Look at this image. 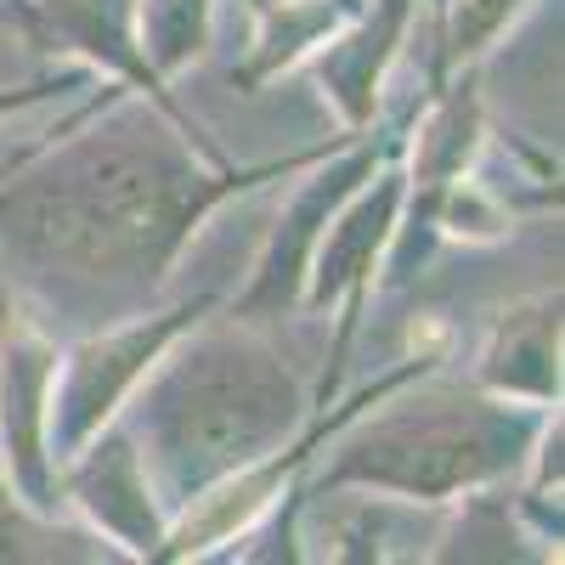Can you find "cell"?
Instances as JSON below:
<instances>
[{
	"label": "cell",
	"mask_w": 565,
	"mask_h": 565,
	"mask_svg": "<svg viewBox=\"0 0 565 565\" xmlns=\"http://www.w3.org/2000/svg\"><path fill=\"white\" fill-rule=\"evenodd\" d=\"M85 79H90V68L74 63V68L45 74V79H34V85H0V119H12V114H23V108H34V103H45V97H63V90H74V85H85Z\"/></svg>",
	"instance_id": "15"
},
{
	"label": "cell",
	"mask_w": 565,
	"mask_h": 565,
	"mask_svg": "<svg viewBox=\"0 0 565 565\" xmlns=\"http://www.w3.org/2000/svg\"><path fill=\"white\" fill-rule=\"evenodd\" d=\"M380 153L356 148L351 159H334L328 153L317 175L300 181V193L282 204L271 238H266V255L255 260V277L249 289L232 300V317H249V322H266V317H282V311H300V295H306V271H311V255H317V238L328 215H334L356 186L373 175Z\"/></svg>",
	"instance_id": "7"
},
{
	"label": "cell",
	"mask_w": 565,
	"mask_h": 565,
	"mask_svg": "<svg viewBox=\"0 0 565 565\" xmlns=\"http://www.w3.org/2000/svg\"><path fill=\"white\" fill-rule=\"evenodd\" d=\"M204 311H215V295H199L159 317L141 311L108 328H90L74 351H57L52 396H45V458H52V469L68 463L103 424L125 413V396L136 391V380L159 362V351L181 328L204 322Z\"/></svg>",
	"instance_id": "4"
},
{
	"label": "cell",
	"mask_w": 565,
	"mask_h": 565,
	"mask_svg": "<svg viewBox=\"0 0 565 565\" xmlns=\"http://www.w3.org/2000/svg\"><path fill=\"white\" fill-rule=\"evenodd\" d=\"M413 23V0H373V12H362L356 29H334L317 52H311V74L322 85V97L340 108L345 130L362 136L380 114V85H385V68L396 57V45Z\"/></svg>",
	"instance_id": "10"
},
{
	"label": "cell",
	"mask_w": 565,
	"mask_h": 565,
	"mask_svg": "<svg viewBox=\"0 0 565 565\" xmlns=\"http://www.w3.org/2000/svg\"><path fill=\"white\" fill-rule=\"evenodd\" d=\"M57 492H68V503L125 554H136V559L159 554L170 514H164L148 469H141V452L119 418L103 424L68 463H57Z\"/></svg>",
	"instance_id": "8"
},
{
	"label": "cell",
	"mask_w": 565,
	"mask_h": 565,
	"mask_svg": "<svg viewBox=\"0 0 565 565\" xmlns=\"http://www.w3.org/2000/svg\"><path fill=\"white\" fill-rule=\"evenodd\" d=\"M204 40H210V0H136V45L164 85L204 52Z\"/></svg>",
	"instance_id": "13"
},
{
	"label": "cell",
	"mask_w": 565,
	"mask_h": 565,
	"mask_svg": "<svg viewBox=\"0 0 565 565\" xmlns=\"http://www.w3.org/2000/svg\"><path fill=\"white\" fill-rule=\"evenodd\" d=\"M436 7H441V0H436Z\"/></svg>",
	"instance_id": "17"
},
{
	"label": "cell",
	"mask_w": 565,
	"mask_h": 565,
	"mask_svg": "<svg viewBox=\"0 0 565 565\" xmlns=\"http://www.w3.org/2000/svg\"><path fill=\"white\" fill-rule=\"evenodd\" d=\"M57 345L34 328L23 300L0 282V463L29 509L57 503V476L45 458V396H52Z\"/></svg>",
	"instance_id": "6"
},
{
	"label": "cell",
	"mask_w": 565,
	"mask_h": 565,
	"mask_svg": "<svg viewBox=\"0 0 565 565\" xmlns=\"http://www.w3.org/2000/svg\"><path fill=\"white\" fill-rule=\"evenodd\" d=\"M340 141L271 164H232L204 130H186L136 90L52 136L0 181V282L23 306L90 317L97 328L141 317L175 271L204 215L255 181L322 164Z\"/></svg>",
	"instance_id": "1"
},
{
	"label": "cell",
	"mask_w": 565,
	"mask_h": 565,
	"mask_svg": "<svg viewBox=\"0 0 565 565\" xmlns=\"http://www.w3.org/2000/svg\"><path fill=\"white\" fill-rule=\"evenodd\" d=\"M141 469L164 509H186L215 481L238 476L300 430L306 391L289 356L255 334L249 317L181 328L125 396Z\"/></svg>",
	"instance_id": "2"
},
{
	"label": "cell",
	"mask_w": 565,
	"mask_h": 565,
	"mask_svg": "<svg viewBox=\"0 0 565 565\" xmlns=\"http://www.w3.org/2000/svg\"><path fill=\"white\" fill-rule=\"evenodd\" d=\"M521 7L526 0H441V74H436V85L447 79V74H458V68H469L487 45H498V34L521 18Z\"/></svg>",
	"instance_id": "14"
},
{
	"label": "cell",
	"mask_w": 565,
	"mask_h": 565,
	"mask_svg": "<svg viewBox=\"0 0 565 565\" xmlns=\"http://www.w3.org/2000/svg\"><path fill=\"white\" fill-rule=\"evenodd\" d=\"M476 385L526 407H559V289L498 317Z\"/></svg>",
	"instance_id": "11"
},
{
	"label": "cell",
	"mask_w": 565,
	"mask_h": 565,
	"mask_svg": "<svg viewBox=\"0 0 565 565\" xmlns=\"http://www.w3.org/2000/svg\"><path fill=\"white\" fill-rule=\"evenodd\" d=\"M548 407H526L492 391H447L413 396L362 424L356 436L334 447V463L322 469V492H391L407 503H452L532 458Z\"/></svg>",
	"instance_id": "3"
},
{
	"label": "cell",
	"mask_w": 565,
	"mask_h": 565,
	"mask_svg": "<svg viewBox=\"0 0 565 565\" xmlns=\"http://www.w3.org/2000/svg\"><path fill=\"white\" fill-rule=\"evenodd\" d=\"M351 12L356 0H255V45L238 68V85H266L289 63L311 57Z\"/></svg>",
	"instance_id": "12"
},
{
	"label": "cell",
	"mask_w": 565,
	"mask_h": 565,
	"mask_svg": "<svg viewBox=\"0 0 565 565\" xmlns=\"http://www.w3.org/2000/svg\"><path fill=\"white\" fill-rule=\"evenodd\" d=\"M402 199H407V170L396 164H373V175L356 186V193L328 215L322 238H317V255H311V271H306V295H300V311H322V306H345L340 317V334H334V351H328V380H322V402L334 396L340 385V367L351 356V340H356V322H362V300L373 289V266L391 249L396 238V221H402Z\"/></svg>",
	"instance_id": "5"
},
{
	"label": "cell",
	"mask_w": 565,
	"mask_h": 565,
	"mask_svg": "<svg viewBox=\"0 0 565 565\" xmlns=\"http://www.w3.org/2000/svg\"><path fill=\"white\" fill-rule=\"evenodd\" d=\"M114 90H119V79H114V85H103V90H90V103H79L74 114H63V119H57V130H45L40 141H29V148H18L12 159H0V181H7V175H12V170H18V164H23L29 153H40V148H45V141H52V136H63V130H74V125H79L85 114H97V108H103V103L114 97ZM125 90H130V85H125Z\"/></svg>",
	"instance_id": "16"
},
{
	"label": "cell",
	"mask_w": 565,
	"mask_h": 565,
	"mask_svg": "<svg viewBox=\"0 0 565 565\" xmlns=\"http://www.w3.org/2000/svg\"><path fill=\"white\" fill-rule=\"evenodd\" d=\"M12 7L23 12V29L34 45H57V52H74L85 63L108 68L119 85H130L136 97L159 103L170 119H181L186 130H199V119L186 114L164 79L148 68V57H141L136 45V0H12Z\"/></svg>",
	"instance_id": "9"
}]
</instances>
